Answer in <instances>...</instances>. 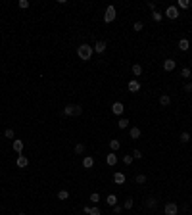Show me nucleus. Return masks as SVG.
I'll list each match as a JSON object with an SVG mask.
<instances>
[{"instance_id": "1", "label": "nucleus", "mask_w": 192, "mask_h": 215, "mask_svg": "<svg viewBox=\"0 0 192 215\" xmlns=\"http://www.w3.org/2000/svg\"><path fill=\"white\" fill-rule=\"evenodd\" d=\"M92 54H94V50H92L90 44H81V46H77V56L83 62H88L90 58H92Z\"/></svg>"}, {"instance_id": "2", "label": "nucleus", "mask_w": 192, "mask_h": 215, "mask_svg": "<svg viewBox=\"0 0 192 215\" xmlns=\"http://www.w3.org/2000/svg\"><path fill=\"white\" fill-rule=\"evenodd\" d=\"M62 114H63L65 117H77V115L83 114V108L79 106V104H67V106L62 110Z\"/></svg>"}, {"instance_id": "3", "label": "nucleus", "mask_w": 192, "mask_h": 215, "mask_svg": "<svg viewBox=\"0 0 192 215\" xmlns=\"http://www.w3.org/2000/svg\"><path fill=\"white\" fill-rule=\"evenodd\" d=\"M163 213L165 215H177L179 213V206L175 202H167L165 206H163Z\"/></svg>"}, {"instance_id": "4", "label": "nucleus", "mask_w": 192, "mask_h": 215, "mask_svg": "<svg viewBox=\"0 0 192 215\" xmlns=\"http://www.w3.org/2000/svg\"><path fill=\"white\" fill-rule=\"evenodd\" d=\"M115 14H117L115 8H114V6H108V8H106V14H104V21H106V23H111V21L117 17Z\"/></svg>"}, {"instance_id": "5", "label": "nucleus", "mask_w": 192, "mask_h": 215, "mask_svg": "<svg viewBox=\"0 0 192 215\" xmlns=\"http://www.w3.org/2000/svg\"><path fill=\"white\" fill-rule=\"evenodd\" d=\"M165 16H167L169 19H177V17H179V8H177V6H167Z\"/></svg>"}, {"instance_id": "6", "label": "nucleus", "mask_w": 192, "mask_h": 215, "mask_svg": "<svg viewBox=\"0 0 192 215\" xmlns=\"http://www.w3.org/2000/svg\"><path fill=\"white\" fill-rule=\"evenodd\" d=\"M16 165H17L19 169H25V167L29 165V160H27L23 154H17V157H16Z\"/></svg>"}, {"instance_id": "7", "label": "nucleus", "mask_w": 192, "mask_h": 215, "mask_svg": "<svg viewBox=\"0 0 192 215\" xmlns=\"http://www.w3.org/2000/svg\"><path fill=\"white\" fill-rule=\"evenodd\" d=\"M127 88H129V92H138V90H140V83L137 81V79H133V81L127 83Z\"/></svg>"}, {"instance_id": "8", "label": "nucleus", "mask_w": 192, "mask_h": 215, "mask_svg": "<svg viewBox=\"0 0 192 215\" xmlns=\"http://www.w3.org/2000/svg\"><path fill=\"white\" fill-rule=\"evenodd\" d=\"M175 67H177V62H175V60H171V58L163 60V69H165V71H173Z\"/></svg>"}, {"instance_id": "9", "label": "nucleus", "mask_w": 192, "mask_h": 215, "mask_svg": "<svg viewBox=\"0 0 192 215\" xmlns=\"http://www.w3.org/2000/svg\"><path fill=\"white\" fill-rule=\"evenodd\" d=\"M106 46H108V44H106L104 40H96V44L92 46V50H96V54H102V52H106Z\"/></svg>"}, {"instance_id": "10", "label": "nucleus", "mask_w": 192, "mask_h": 215, "mask_svg": "<svg viewBox=\"0 0 192 215\" xmlns=\"http://www.w3.org/2000/svg\"><path fill=\"white\" fill-rule=\"evenodd\" d=\"M140 134H142V131H140L138 127H133V129L129 131V137H131L133 140H138V138H140Z\"/></svg>"}, {"instance_id": "11", "label": "nucleus", "mask_w": 192, "mask_h": 215, "mask_svg": "<svg viewBox=\"0 0 192 215\" xmlns=\"http://www.w3.org/2000/svg\"><path fill=\"white\" fill-rule=\"evenodd\" d=\"M123 110H125V106H123L121 102H115V104L111 106V111H114L115 115H121V114H123Z\"/></svg>"}, {"instance_id": "12", "label": "nucleus", "mask_w": 192, "mask_h": 215, "mask_svg": "<svg viewBox=\"0 0 192 215\" xmlns=\"http://www.w3.org/2000/svg\"><path fill=\"white\" fill-rule=\"evenodd\" d=\"M12 146H14V150H16L17 154H21V152H23V146H25V144H23V140H21V138H16Z\"/></svg>"}, {"instance_id": "13", "label": "nucleus", "mask_w": 192, "mask_h": 215, "mask_svg": "<svg viewBox=\"0 0 192 215\" xmlns=\"http://www.w3.org/2000/svg\"><path fill=\"white\" fill-rule=\"evenodd\" d=\"M188 48H190L188 39H180V40H179V50H180V52H186Z\"/></svg>"}, {"instance_id": "14", "label": "nucleus", "mask_w": 192, "mask_h": 215, "mask_svg": "<svg viewBox=\"0 0 192 215\" xmlns=\"http://www.w3.org/2000/svg\"><path fill=\"white\" fill-rule=\"evenodd\" d=\"M169 104H171V96H169V94H162L160 96V106H169Z\"/></svg>"}, {"instance_id": "15", "label": "nucleus", "mask_w": 192, "mask_h": 215, "mask_svg": "<svg viewBox=\"0 0 192 215\" xmlns=\"http://www.w3.org/2000/svg\"><path fill=\"white\" fill-rule=\"evenodd\" d=\"M114 183L115 185H123V183H125V175H123V173H114Z\"/></svg>"}, {"instance_id": "16", "label": "nucleus", "mask_w": 192, "mask_h": 215, "mask_svg": "<svg viewBox=\"0 0 192 215\" xmlns=\"http://www.w3.org/2000/svg\"><path fill=\"white\" fill-rule=\"evenodd\" d=\"M110 148H111V152H117V150L121 148V142H119L117 138H111V140H110Z\"/></svg>"}, {"instance_id": "17", "label": "nucleus", "mask_w": 192, "mask_h": 215, "mask_svg": "<svg viewBox=\"0 0 192 215\" xmlns=\"http://www.w3.org/2000/svg\"><path fill=\"white\" fill-rule=\"evenodd\" d=\"M106 163L114 167V165L117 163V156H115V154H108V156H106Z\"/></svg>"}, {"instance_id": "18", "label": "nucleus", "mask_w": 192, "mask_h": 215, "mask_svg": "<svg viewBox=\"0 0 192 215\" xmlns=\"http://www.w3.org/2000/svg\"><path fill=\"white\" fill-rule=\"evenodd\" d=\"M106 202H108V206H110V208H114V206H117V196H115V194H108Z\"/></svg>"}, {"instance_id": "19", "label": "nucleus", "mask_w": 192, "mask_h": 215, "mask_svg": "<svg viewBox=\"0 0 192 215\" xmlns=\"http://www.w3.org/2000/svg\"><path fill=\"white\" fill-rule=\"evenodd\" d=\"M92 165H94V160H92V157H90V156L83 157V167H85V169H90Z\"/></svg>"}, {"instance_id": "20", "label": "nucleus", "mask_w": 192, "mask_h": 215, "mask_svg": "<svg viewBox=\"0 0 192 215\" xmlns=\"http://www.w3.org/2000/svg\"><path fill=\"white\" fill-rule=\"evenodd\" d=\"M157 206V200L154 198V196H150V198H146V208H150V209H154Z\"/></svg>"}, {"instance_id": "21", "label": "nucleus", "mask_w": 192, "mask_h": 215, "mask_svg": "<svg viewBox=\"0 0 192 215\" xmlns=\"http://www.w3.org/2000/svg\"><path fill=\"white\" fill-rule=\"evenodd\" d=\"M133 75H134V77H140V75H142V65H140V63H134V65H133Z\"/></svg>"}, {"instance_id": "22", "label": "nucleus", "mask_w": 192, "mask_h": 215, "mask_svg": "<svg viewBox=\"0 0 192 215\" xmlns=\"http://www.w3.org/2000/svg\"><path fill=\"white\" fill-rule=\"evenodd\" d=\"M152 19H154V21H157V23H160V21L163 19V14L160 12V10H156V12H152Z\"/></svg>"}, {"instance_id": "23", "label": "nucleus", "mask_w": 192, "mask_h": 215, "mask_svg": "<svg viewBox=\"0 0 192 215\" xmlns=\"http://www.w3.org/2000/svg\"><path fill=\"white\" fill-rule=\"evenodd\" d=\"M177 8H190V0H179V2H177Z\"/></svg>"}, {"instance_id": "24", "label": "nucleus", "mask_w": 192, "mask_h": 215, "mask_svg": "<svg viewBox=\"0 0 192 215\" xmlns=\"http://www.w3.org/2000/svg\"><path fill=\"white\" fill-rule=\"evenodd\" d=\"M179 140L183 142V144H186V142H190V134L188 133H180V137H179Z\"/></svg>"}, {"instance_id": "25", "label": "nucleus", "mask_w": 192, "mask_h": 215, "mask_svg": "<svg viewBox=\"0 0 192 215\" xmlns=\"http://www.w3.org/2000/svg\"><path fill=\"white\" fill-rule=\"evenodd\" d=\"M117 127H119V129H127V127H129V119H119V121H117Z\"/></svg>"}, {"instance_id": "26", "label": "nucleus", "mask_w": 192, "mask_h": 215, "mask_svg": "<svg viewBox=\"0 0 192 215\" xmlns=\"http://www.w3.org/2000/svg\"><path fill=\"white\" fill-rule=\"evenodd\" d=\"M67 198H69V192H67V190H60L58 192V200H67Z\"/></svg>"}, {"instance_id": "27", "label": "nucleus", "mask_w": 192, "mask_h": 215, "mask_svg": "<svg viewBox=\"0 0 192 215\" xmlns=\"http://www.w3.org/2000/svg\"><path fill=\"white\" fill-rule=\"evenodd\" d=\"M90 202H92V203H98L100 202V194H98V192H92V194H90V198H88Z\"/></svg>"}, {"instance_id": "28", "label": "nucleus", "mask_w": 192, "mask_h": 215, "mask_svg": "<svg viewBox=\"0 0 192 215\" xmlns=\"http://www.w3.org/2000/svg\"><path fill=\"white\" fill-rule=\"evenodd\" d=\"M133 160H134V157H133V156H129V154H127V156H123V163H125V165H131V163H133Z\"/></svg>"}, {"instance_id": "29", "label": "nucleus", "mask_w": 192, "mask_h": 215, "mask_svg": "<svg viewBox=\"0 0 192 215\" xmlns=\"http://www.w3.org/2000/svg\"><path fill=\"white\" fill-rule=\"evenodd\" d=\"M133 203H134V202H133V198H127V200H125V203H123V208H125V209H131V208H133Z\"/></svg>"}, {"instance_id": "30", "label": "nucleus", "mask_w": 192, "mask_h": 215, "mask_svg": "<svg viewBox=\"0 0 192 215\" xmlns=\"http://www.w3.org/2000/svg\"><path fill=\"white\" fill-rule=\"evenodd\" d=\"M142 27H144L142 21H134V25H133V29H134V31H142Z\"/></svg>"}, {"instance_id": "31", "label": "nucleus", "mask_w": 192, "mask_h": 215, "mask_svg": "<svg viewBox=\"0 0 192 215\" xmlns=\"http://www.w3.org/2000/svg\"><path fill=\"white\" fill-rule=\"evenodd\" d=\"M134 180H137L138 185H144V183H146V175H137V179H134Z\"/></svg>"}, {"instance_id": "32", "label": "nucleus", "mask_w": 192, "mask_h": 215, "mask_svg": "<svg viewBox=\"0 0 192 215\" xmlns=\"http://www.w3.org/2000/svg\"><path fill=\"white\" fill-rule=\"evenodd\" d=\"M88 215H102V211H100V208L96 206V208H90V213Z\"/></svg>"}, {"instance_id": "33", "label": "nucleus", "mask_w": 192, "mask_h": 215, "mask_svg": "<svg viewBox=\"0 0 192 215\" xmlns=\"http://www.w3.org/2000/svg\"><path fill=\"white\" fill-rule=\"evenodd\" d=\"M19 8L21 10H27L29 8V0H19Z\"/></svg>"}, {"instance_id": "34", "label": "nucleus", "mask_w": 192, "mask_h": 215, "mask_svg": "<svg viewBox=\"0 0 192 215\" xmlns=\"http://www.w3.org/2000/svg\"><path fill=\"white\" fill-rule=\"evenodd\" d=\"M4 137L6 138H14V129H6L4 131Z\"/></svg>"}, {"instance_id": "35", "label": "nucleus", "mask_w": 192, "mask_h": 215, "mask_svg": "<svg viewBox=\"0 0 192 215\" xmlns=\"http://www.w3.org/2000/svg\"><path fill=\"white\" fill-rule=\"evenodd\" d=\"M85 152V144H77L75 146V154H83Z\"/></svg>"}, {"instance_id": "36", "label": "nucleus", "mask_w": 192, "mask_h": 215, "mask_svg": "<svg viewBox=\"0 0 192 215\" xmlns=\"http://www.w3.org/2000/svg\"><path fill=\"white\" fill-rule=\"evenodd\" d=\"M180 75H183V77H186V79H188V77H192V71L188 69V67H185V69H183V71H180Z\"/></svg>"}, {"instance_id": "37", "label": "nucleus", "mask_w": 192, "mask_h": 215, "mask_svg": "<svg viewBox=\"0 0 192 215\" xmlns=\"http://www.w3.org/2000/svg\"><path fill=\"white\" fill-rule=\"evenodd\" d=\"M133 157L134 160H142V152L140 150H133Z\"/></svg>"}, {"instance_id": "38", "label": "nucleus", "mask_w": 192, "mask_h": 215, "mask_svg": "<svg viewBox=\"0 0 192 215\" xmlns=\"http://www.w3.org/2000/svg\"><path fill=\"white\" fill-rule=\"evenodd\" d=\"M185 92H192V83H186V85H185Z\"/></svg>"}, {"instance_id": "39", "label": "nucleus", "mask_w": 192, "mask_h": 215, "mask_svg": "<svg viewBox=\"0 0 192 215\" xmlns=\"http://www.w3.org/2000/svg\"><path fill=\"white\" fill-rule=\"evenodd\" d=\"M121 209H123L121 206H114V213H115V215H117V213H121Z\"/></svg>"}, {"instance_id": "40", "label": "nucleus", "mask_w": 192, "mask_h": 215, "mask_svg": "<svg viewBox=\"0 0 192 215\" xmlns=\"http://www.w3.org/2000/svg\"><path fill=\"white\" fill-rule=\"evenodd\" d=\"M148 8L152 10V12H156V2H148Z\"/></svg>"}, {"instance_id": "41", "label": "nucleus", "mask_w": 192, "mask_h": 215, "mask_svg": "<svg viewBox=\"0 0 192 215\" xmlns=\"http://www.w3.org/2000/svg\"><path fill=\"white\" fill-rule=\"evenodd\" d=\"M19 215H25V213H19Z\"/></svg>"}]
</instances>
